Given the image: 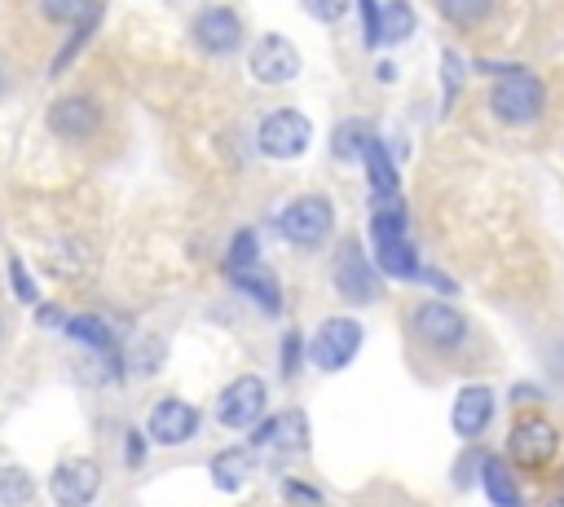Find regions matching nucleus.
I'll use <instances>...</instances> for the list:
<instances>
[{"mask_svg":"<svg viewBox=\"0 0 564 507\" xmlns=\"http://www.w3.org/2000/svg\"><path fill=\"white\" fill-rule=\"evenodd\" d=\"M361 159H366L370 190H375L379 198H397V168H392V159H388V145H383L379 137H370V141L361 145Z\"/></svg>","mask_w":564,"mask_h":507,"instance_id":"obj_19","label":"nucleus"},{"mask_svg":"<svg viewBox=\"0 0 564 507\" xmlns=\"http://www.w3.org/2000/svg\"><path fill=\"white\" fill-rule=\"evenodd\" d=\"M93 4L97 0H40L44 18H53V22H79L84 13H93Z\"/></svg>","mask_w":564,"mask_h":507,"instance_id":"obj_28","label":"nucleus"},{"mask_svg":"<svg viewBox=\"0 0 564 507\" xmlns=\"http://www.w3.org/2000/svg\"><path fill=\"white\" fill-rule=\"evenodd\" d=\"M48 489H53L57 507H88L101 489V467L93 459H66V463H57Z\"/></svg>","mask_w":564,"mask_h":507,"instance_id":"obj_9","label":"nucleus"},{"mask_svg":"<svg viewBox=\"0 0 564 507\" xmlns=\"http://www.w3.org/2000/svg\"><path fill=\"white\" fill-rule=\"evenodd\" d=\"M0 498L13 507V503H26L31 498V476L22 467H4L0 472Z\"/></svg>","mask_w":564,"mask_h":507,"instance_id":"obj_27","label":"nucleus"},{"mask_svg":"<svg viewBox=\"0 0 564 507\" xmlns=\"http://www.w3.org/2000/svg\"><path fill=\"white\" fill-rule=\"evenodd\" d=\"M256 141H260V154H269V159H295V154H304L308 141H313V123H308V115L282 106V110H269V115L260 119Z\"/></svg>","mask_w":564,"mask_h":507,"instance_id":"obj_4","label":"nucleus"},{"mask_svg":"<svg viewBox=\"0 0 564 507\" xmlns=\"http://www.w3.org/2000/svg\"><path fill=\"white\" fill-rule=\"evenodd\" d=\"M198 432V410L181 397H163L154 410H150V436L159 445H181Z\"/></svg>","mask_w":564,"mask_h":507,"instance_id":"obj_13","label":"nucleus"},{"mask_svg":"<svg viewBox=\"0 0 564 507\" xmlns=\"http://www.w3.org/2000/svg\"><path fill=\"white\" fill-rule=\"evenodd\" d=\"M489 419H494V388H489V384H467V388H458L454 410H449L454 432L471 441V436H480V432L489 428Z\"/></svg>","mask_w":564,"mask_h":507,"instance_id":"obj_12","label":"nucleus"},{"mask_svg":"<svg viewBox=\"0 0 564 507\" xmlns=\"http://www.w3.org/2000/svg\"><path fill=\"white\" fill-rule=\"evenodd\" d=\"M128 445H132V450H128V463H141V459H145V441H141V432H128Z\"/></svg>","mask_w":564,"mask_h":507,"instance_id":"obj_32","label":"nucleus"},{"mask_svg":"<svg viewBox=\"0 0 564 507\" xmlns=\"http://www.w3.org/2000/svg\"><path fill=\"white\" fill-rule=\"evenodd\" d=\"M441 106L449 110L454 106V97H458V88H463V62H458V48H441Z\"/></svg>","mask_w":564,"mask_h":507,"instance_id":"obj_24","label":"nucleus"},{"mask_svg":"<svg viewBox=\"0 0 564 507\" xmlns=\"http://www.w3.org/2000/svg\"><path fill=\"white\" fill-rule=\"evenodd\" d=\"M256 260H260L256 229H238V234H234V247H229V256H225V269L238 273V269H247V265H256Z\"/></svg>","mask_w":564,"mask_h":507,"instance_id":"obj_25","label":"nucleus"},{"mask_svg":"<svg viewBox=\"0 0 564 507\" xmlns=\"http://www.w3.org/2000/svg\"><path fill=\"white\" fill-rule=\"evenodd\" d=\"M516 401H538V388H524V384H520V388H516Z\"/></svg>","mask_w":564,"mask_h":507,"instance_id":"obj_33","label":"nucleus"},{"mask_svg":"<svg viewBox=\"0 0 564 507\" xmlns=\"http://www.w3.org/2000/svg\"><path fill=\"white\" fill-rule=\"evenodd\" d=\"M414 35V9L410 0H388L375 18V44H401Z\"/></svg>","mask_w":564,"mask_h":507,"instance_id":"obj_18","label":"nucleus"},{"mask_svg":"<svg viewBox=\"0 0 564 507\" xmlns=\"http://www.w3.org/2000/svg\"><path fill=\"white\" fill-rule=\"evenodd\" d=\"M264 313H278L282 309V291H278V278H273V269H264L260 260L256 265H247V269H238V273H229Z\"/></svg>","mask_w":564,"mask_h":507,"instance_id":"obj_17","label":"nucleus"},{"mask_svg":"<svg viewBox=\"0 0 564 507\" xmlns=\"http://www.w3.org/2000/svg\"><path fill=\"white\" fill-rule=\"evenodd\" d=\"M335 287H339V295L352 300V304H361V300L375 295V269H370L361 242H352V238L339 242V251H335Z\"/></svg>","mask_w":564,"mask_h":507,"instance_id":"obj_11","label":"nucleus"},{"mask_svg":"<svg viewBox=\"0 0 564 507\" xmlns=\"http://www.w3.org/2000/svg\"><path fill=\"white\" fill-rule=\"evenodd\" d=\"M194 40H198L207 53H229V48H238V40H242V22H238V13L225 9V4L203 9V13L194 18Z\"/></svg>","mask_w":564,"mask_h":507,"instance_id":"obj_14","label":"nucleus"},{"mask_svg":"<svg viewBox=\"0 0 564 507\" xmlns=\"http://www.w3.org/2000/svg\"><path fill=\"white\" fill-rule=\"evenodd\" d=\"M546 507H564V498H551V503H546Z\"/></svg>","mask_w":564,"mask_h":507,"instance_id":"obj_34","label":"nucleus"},{"mask_svg":"<svg viewBox=\"0 0 564 507\" xmlns=\"http://www.w3.org/2000/svg\"><path fill=\"white\" fill-rule=\"evenodd\" d=\"M251 467H256V463H251V454H247V450H220V454L212 459V481H216L220 489H229V494H234V489H242V485H247Z\"/></svg>","mask_w":564,"mask_h":507,"instance_id":"obj_21","label":"nucleus"},{"mask_svg":"<svg viewBox=\"0 0 564 507\" xmlns=\"http://www.w3.org/2000/svg\"><path fill=\"white\" fill-rule=\"evenodd\" d=\"M361 335H366L361 322H352V317H326V322L317 326V335L308 339V362H313L317 370L335 375V370H344V366L357 357Z\"/></svg>","mask_w":564,"mask_h":507,"instance_id":"obj_5","label":"nucleus"},{"mask_svg":"<svg viewBox=\"0 0 564 507\" xmlns=\"http://www.w3.org/2000/svg\"><path fill=\"white\" fill-rule=\"evenodd\" d=\"M300 331H286V339H282V353H278V362H282V375L291 379L295 375V366H300Z\"/></svg>","mask_w":564,"mask_h":507,"instance_id":"obj_31","label":"nucleus"},{"mask_svg":"<svg viewBox=\"0 0 564 507\" xmlns=\"http://www.w3.org/2000/svg\"><path fill=\"white\" fill-rule=\"evenodd\" d=\"M247 66H251V75H256L260 84H291V79L300 75V48H295L286 35L269 31V35L256 40Z\"/></svg>","mask_w":564,"mask_h":507,"instance_id":"obj_8","label":"nucleus"},{"mask_svg":"<svg viewBox=\"0 0 564 507\" xmlns=\"http://www.w3.org/2000/svg\"><path fill=\"white\" fill-rule=\"evenodd\" d=\"M9 282H13V291H18V295H22L26 304H35V300H40V291H35V282L26 278V265H22L18 256L9 260Z\"/></svg>","mask_w":564,"mask_h":507,"instance_id":"obj_29","label":"nucleus"},{"mask_svg":"<svg viewBox=\"0 0 564 507\" xmlns=\"http://www.w3.org/2000/svg\"><path fill=\"white\" fill-rule=\"evenodd\" d=\"M370 242H375V265L388 273V278H419V256L410 247V234H405V212L397 203L379 207L370 216Z\"/></svg>","mask_w":564,"mask_h":507,"instance_id":"obj_1","label":"nucleus"},{"mask_svg":"<svg viewBox=\"0 0 564 507\" xmlns=\"http://www.w3.org/2000/svg\"><path fill=\"white\" fill-rule=\"evenodd\" d=\"M97 123H101V110L88 97H62L48 110V128L62 137H88V132H97Z\"/></svg>","mask_w":564,"mask_h":507,"instance_id":"obj_16","label":"nucleus"},{"mask_svg":"<svg viewBox=\"0 0 564 507\" xmlns=\"http://www.w3.org/2000/svg\"><path fill=\"white\" fill-rule=\"evenodd\" d=\"M278 229L295 247H317L335 229V207L322 194H304V198H295V203H286L278 212Z\"/></svg>","mask_w":564,"mask_h":507,"instance_id":"obj_3","label":"nucleus"},{"mask_svg":"<svg viewBox=\"0 0 564 507\" xmlns=\"http://www.w3.org/2000/svg\"><path fill=\"white\" fill-rule=\"evenodd\" d=\"M410 331H414V339H419L423 348L449 353V348L463 344L467 322H463L458 309H449V304H441V300H423V304L410 313Z\"/></svg>","mask_w":564,"mask_h":507,"instance_id":"obj_6","label":"nucleus"},{"mask_svg":"<svg viewBox=\"0 0 564 507\" xmlns=\"http://www.w3.org/2000/svg\"><path fill=\"white\" fill-rule=\"evenodd\" d=\"M348 4H352V0H304V9H308L317 22H339V18L348 13Z\"/></svg>","mask_w":564,"mask_h":507,"instance_id":"obj_30","label":"nucleus"},{"mask_svg":"<svg viewBox=\"0 0 564 507\" xmlns=\"http://www.w3.org/2000/svg\"><path fill=\"white\" fill-rule=\"evenodd\" d=\"M260 450H286V454H300L308 445V419L304 410H282L278 419L260 423L256 436H251Z\"/></svg>","mask_w":564,"mask_h":507,"instance_id":"obj_15","label":"nucleus"},{"mask_svg":"<svg viewBox=\"0 0 564 507\" xmlns=\"http://www.w3.org/2000/svg\"><path fill=\"white\" fill-rule=\"evenodd\" d=\"M436 9L454 26H480L494 13V0H436Z\"/></svg>","mask_w":564,"mask_h":507,"instance_id":"obj_22","label":"nucleus"},{"mask_svg":"<svg viewBox=\"0 0 564 507\" xmlns=\"http://www.w3.org/2000/svg\"><path fill=\"white\" fill-rule=\"evenodd\" d=\"M264 401H269L264 384H260L256 375H238V379L220 392V401H216V419H220V428L247 432V428H256V423H260Z\"/></svg>","mask_w":564,"mask_h":507,"instance_id":"obj_7","label":"nucleus"},{"mask_svg":"<svg viewBox=\"0 0 564 507\" xmlns=\"http://www.w3.org/2000/svg\"><path fill=\"white\" fill-rule=\"evenodd\" d=\"M0 88H4V79H0Z\"/></svg>","mask_w":564,"mask_h":507,"instance_id":"obj_36","label":"nucleus"},{"mask_svg":"<svg viewBox=\"0 0 564 507\" xmlns=\"http://www.w3.org/2000/svg\"><path fill=\"white\" fill-rule=\"evenodd\" d=\"M542 106H546V84H542L538 75H529L524 66L507 71V75L494 84V93H489V110H494L502 123H529V119L542 115Z\"/></svg>","mask_w":564,"mask_h":507,"instance_id":"obj_2","label":"nucleus"},{"mask_svg":"<svg viewBox=\"0 0 564 507\" xmlns=\"http://www.w3.org/2000/svg\"><path fill=\"white\" fill-rule=\"evenodd\" d=\"M66 335L88 344V348H97V353H110V331H106L101 317H88V313L84 317H66Z\"/></svg>","mask_w":564,"mask_h":507,"instance_id":"obj_23","label":"nucleus"},{"mask_svg":"<svg viewBox=\"0 0 564 507\" xmlns=\"http://www.w3.org/2000/svg\"><path fill=\"white\" fill-rule=\"evenodd\" d=\"M480 481H485V494H489L494 507H524L520 485L511 481V472H507L502 459H485V463H480Z\"/></svg>","mask_w":564,"mask_h":507,"instance_id":"obj_20","label":"nucleus"},{"mask_svg":"<svg viewBox=\"0 0 564 507\" xmlns=\"http://www.w3.org/2000/svg\"><path fill=\"white\" fill-rule=\"evenodd\" d=\"M555 445H560V432H555V423L542 419V414H524V419L511 428V436H507L511 459L524 463V467H542V463L555 454Z\"/></svg>","mask_w":564,"mask_h":507,"instance_id":"obj_10","label":"nucleus"},{"mask_svg":"<svg viewBox=\"0 0 564 507\" xmlns=\"http://www.w3.org/2000/svg\"><path fill=\"white\" fill-rule=\"evenodd\" d=\"M0 339H4V322H0Z\"/></svg>","mask_w":564,"mask_h":507,"instance_id":"obj_35","label":"nucleus"},{"mask_svg":"<svg viewBox=\"0 0 564 507\" xmlns=\"http://www.w3.org/2000/svg\"><path fill=\"white\" fill-rule=\"evenodd\" d=\"M366 141H370L366 119H348V123H339V128H335V154H339V159L361 154V145H366Z\"/></svg>","mask_w":564,"mask_h":507,"instance_id":"obj_26","label":"nucleus"}]
</instances>
